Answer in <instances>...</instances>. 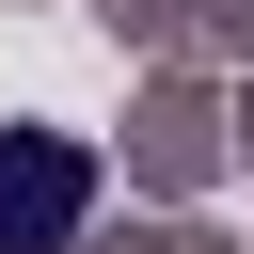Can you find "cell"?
<instances>
[{
	"instance_id": "6da1fadb",
	"label": "cell",
	"mask_w": 254,
	"mask_h": 254,
	"mask_svg": "<svg viewBox=\"0 0 254 254\" xmlns=\"http://www.w3.org/2000/svg\"><path fill=\"white\" fill-rule=\"evenodd\" d=\"M79 222H95V143L0 127V254H79Z\"/></svg>"
}]
</instances>
